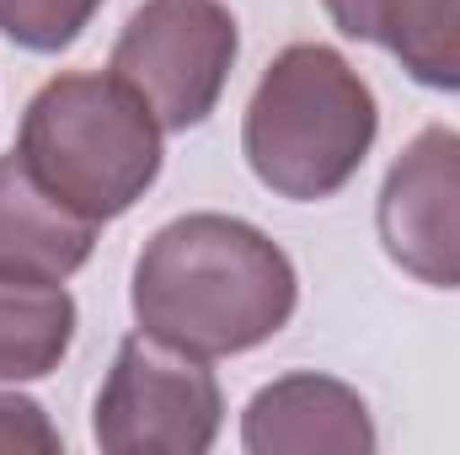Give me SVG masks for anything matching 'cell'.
I'll return each mask as SVG.
<instances>
[{
    "label": "cell",
    "instance_id": "52a82bcc",
    "mask_svg": "<svg viewBox=\"0 0 460 455\" xmlns=\"http://www.w3.org/2000/svg\"><path fill=\"white\" fill-rule=\"evenodd\" d=\"M241 445L252 455H369L380 440L364 397L348 380L295 370L246 402Z\"/></svg>",
    "mask_w": 460,
    "mask_h": 455
},
{
    "label": "cell",
    "instance_id": "9c48e42d",
    "mask_svg": "<svg viewBox=\"0 0 460 455\" xmlns=\"http://www.w3.org/2000/svg\"><path fill=\"white\" fill-rule=\"evenodd\" d=\"M343 38L396 54V65L429 86L460 92V0H322Z\"/></svg>",
    "mask_w": 460,
    "mask_h": 455
},
{
    "label": "cell",
    "instance_id": "30bf717a",
    "mask_svg": "<svg viewBox=\"0 0 460 455\" xmlns=\"http://www.w3.org/2000/svg\"><path fill=\"white\" fill-rule=\"evenodd\" d=\"M75 343V300L65 284L0 273V380H43Z\"/></svg>",
    "mask_w": 460,
    "mask_h": 455
},
{
    "label": "cell",
    "instance_id": "277c9868",
    "mask_svg": "<svg viewBox=\"0 0 460 455\" xmlns=\"http://www.w3.org/2000/svg\"><path fill=\"white\" fill-rule=\"evenodd\" d=\"M226 424V391L209 359L128 333L97 391L92 440L108 455H204Z\"/></svg>",
    "mask_w": 460,
    "mask_h": 455
},
{
    "label": "cell",
    "instance_id": "7c38bea8",
    "mask_svg": "<svg viewBox=\"0 0 460 455\" xmlns=\"http://www.w3.org/2000/svg\"><path fill=\"white\" fill-rule=\"evenodd\" d=\"M11 451L59 455V451H65V434L49 424V413H43L32 397L0 391V455H11Z\"/></svg>",
    "mask_w": 460,
    "mask_h": 455
},
{
    "label": "cell",
    "instance_id": "7a4b0ae2",
    "mask_svg": "<svg viewBox=\"0 0 460 455\" xmlns=\"http://www.w3.org/2000/svg\"><path fill=\"white\" fill-rule=\"evenodd\" d=\"M375 134L380 108L369 81L327 43H289L262 70L241 118L252 177L289 204L343 193L375 150Z\"/></svg>",
    "mask_w": 460,
    "mask_h": 455
},
{
    "label": "cell",
    "instance_id": "8992f818",
    "mask_svg": "<svg viewBox=\"0 0 460 455\" xmlns=\"http://www.w3.org/2000/svg\"><path fill=\"white\" fill-rule=\"evenodd\" d=\"M375 226L385 257L418 284L460 290V129H423L380 183Z\"/></svg>",
    "mask_w": 460,
    "mask_h": 455
},
{
    "label": "cell",
    "instance_id": "8fae6325",
    "mask_svg": "<svg viewBox=\"0 0 460 455\" xmlns=\"http://www.w3.org/2000/svg\"><path fill=\"white\" fill-rule=\"evenodd\" d=\"M108 0H0V32L27 54L70 49Z\"/></svg>",
    "mask_w": 460,
    "mask_h": 455
},
{
    "label": "cell",
    "instance_id": "ba28073f",
    "mask_svg": "<svg viewBox=\"0 0 460 455\" xmlns=\"http://www.w3.org/2000/svg\"><path fill=\"white\" fill-rule=\"evenodd\" d=\"M92 246L97 220L59 204L16 150L0 156V273L65 284L70 273L86 268Z\"/></svg>",
    "mask_w": 460,
    "mask_h": 455
},
{
    "label": "cell",
    "instance_id": "3957f363",
    "mask_svg": "<svg viewBox=\"0 0 460 455\" xmlns=\"http://www.w3.org/2000/svg\"><path fill=\"white\" fill-rule=\"evenodd\" d=\"M161 123L113 70H70L38 86L16 129L27 172L75 215L108 226L161 177Z\"/></svg>",
    "mask_w": 460,
    "mask_h": 455
},
{
    "label": "cell",
    "instance_id": "5b68a950",
    "mask_svg": "<svg viewBox=\"0 0 460 455\" xmlns=\"http://www.w3.org/2000/svg\"><path fill=\"white\" fill-rule=\"evenodd\" d=\"M241 54V27L226 0H145L113 43V70L166 134H188L220 108Z\"/></svg>",
    "mask_w": 460,
    "mask_h": 455
},
{
    "label": "cell",
    "instance_id": "6da1fadb",
    "mask_svg": "<svg viewBox=\"0 0 460 455\" xmlns=\"http://www.w3.org/2000/svg\"><path fill=\"white\" fill-rule=\"evenodd\" d=\"M139 333L177 343L199 359H226L279 338L300 306L289 252L235 215H182L134 257Z\"/></svg>",
    "mask_w": 460,
    "mask_h": 455
}]
</instances>
